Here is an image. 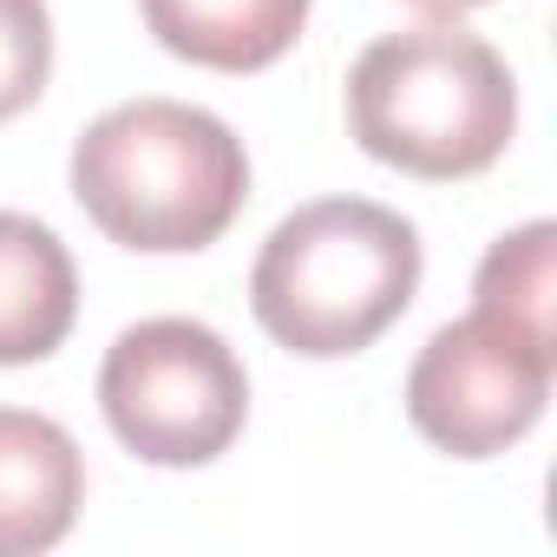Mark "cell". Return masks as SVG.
I'll return each instance as SVG.
<instances>
[{
  "mask_svg": "<svg viewBox=\"0 0 557 557\" xmlns=\"http://www.w3.org/2000/svg\"><path fill=\"white\" fill-rule=\"evenodd\" d=\"M79 322V269L60 230L27 210H0V368L60 355Z\"/></svg>",
  "mask_w": 557,
  "mask_h": 557,
  "instance_id": "obj_7",
  "label": "cell"
},
{
  "mask_svg": "<svg viewBox=\"0 0 557 557\" xmlns=\"http://www.w3.org/2000/svg\"><path fill=\"white\" fill-rule=\"evenodd\" d=\"M407 8H420V14H433V21H459V14L485 8V0H407Z\"/></svg>",
  "mask_w": 557,
  "mask_h": 557,
  "instance_id": "obj_10",
  "label": "cell"
},
{
  "mask_svg": "<svg viewBox=\"0 0 557 557\" xmlns=\"http://www.w3.org/2000/svg\"><path fill=\"white\" fill-rule=\"evenodd\" d=\"M79 210L138 256L210 249L249 203L243 138L184 99H125L73 138Z\"/></svg>",
  "mask_w": 557,
  "mask_h": 557,
  "instance_id": "obj_2",
  "label": "cell"
},
{
  "mask_svg": "<svg viewBox=\"0 0 557 557\" xmlns=\"http://www.w3.org/2000/svg\"><path fill=\"white\" fill-rule=\"evenodd\" d=\"M99 413L145 466H210L249 420V374L210 322L151 315L106 348Z\"/></svg>",
  "mask_w": 557,
  "mask_h": 557,
  "instance_id": "obj_4",
  "label": "cell"
},
{
  "mask_svg": "<svg viewBox=\"0 0 557 557\" xmlns=\"http://www.w3.org/2000/svg\"><path fill=\"white\" fill-rule=\"evenodd\" d=\"M86 505L79 440L27 407H0V557L53 550Z\"/></svg>",
  "mask_w": 557,
  "mask_h": 557,
  "instance_id": "obj_6",
  "label": "cell"
},
{
  "mask_svg": "<svg viewBox=\"0 0 557 557\" xmlns=\"http://www.w3.org/2000/svg\"><path fill=\"white\" fill-rule=\"evenodd\" d=\"M151 40L210 73H262L309 27V0H138Z\"/></svg>",
  "mask_w": 557,
  "mask_h": 557,
  "instance_id": "obj_8",
  "label": "cell"
},
{
  "mask_svg": "<svg viewBox=\"0 0 557 557\" xmlns=\"http://www.w3.org/2000/svg\"><path fill=\"white\" fill-rule=\"evenodd\" d=\"M348 132L368 158L407 177H479L518 132V79L498 47L459 21L381 34L348 66Z\"/></svg>",
  "mask_w": 557,
  "mask_h": 557,
  "instance_id": "obj_3",
  "label": "cell"
},
{
  "mask_svg": "<svg viewBox=\"0 0 557 557\" xmlns=\"http://www.w3.org/2000/svg\"><path fill=\"white\" fill-rule=\"evenodd\" d=\"M53 73V14L47 0H0V125L21 119Z\"/></svg>",
  "mask_w": 557,
  "mask_h": 557,
  "instance_id": "obj_9",
  "label": "cell"
},
{
  "mask_svg": "<svg viewBox=\"0 0 557 557\" xmlns=\"http://www.w3.org/2000/svg\"><path fill=\"white\" fill-rule=\"evenodd\" d=\"M557 329H531L505 309L472 302L407 368V420L453 459H492L518 446L550 400Z\"/></svg>",
  "mask_w": 557,
  "mask_h": 557,
  "instance_id": "obj_5",
  "label": "cell"
},
{
  "mask_svg": "<svg viewBox=\"0 0 557 557\" xmlns=\"http://www.w3.org/2000/svg\"><path fill=\"white\" fill-rule=\"evenodd\" d=\"M420 230L374 197H315L256 249L249 309L275 348L342 361L374 348L420 296Z\"/></svg>",
  "mask_w": 557,
  "mask_h": 557,
  "instance_id": "obj_1",
  "label": "cell"
}]
</instances>
